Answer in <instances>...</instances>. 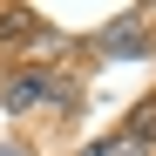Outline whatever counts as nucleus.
Listing matches in <instances>:
<instances>
[{
  "instance_id": "nucleus-1",
  "label": "nucleus",
  "mask_w": 156,
  "mask_h": 156,
  "mask_svg": "<svg viewBox=\"0 0 156 156\" xmlns=\"http://www.w3.org/2000/svg\"><path fill=\"white\" fill-rule=\"evenodd\" d=\"M41 95H55V75H20V82L7 88V102H14V109H27V102H41Z\"/></svg>"
},
{
  "instance_id": "nucleus-3",
  "label": "nucleus",
  "mask_w": 156,
  "mask_h": 156,
  "mask_svg": "<svg viewBox=\"0 0 156 156\" xmlns=\"http://www.w3.org/2000/svg\"><path fill=\"white\" fill-rule=\"evenodd\" d=\"M0 156H20V149H0Z\"/></svg>"
},
{
  "instance_id": "nucleus-2",
  "label": "nucleus",
  "mask_w": 156,
  "mask_h": 156,
  "mask_svg": "<svg viewBox=\"0 0 156 156\" xmlns=\"http://www.w3.org/2000/svg\"><path fill=\"white\" fill-rule=\"evenodd\" d=\"M88 156H149V149H143V143H129V136H109V143L88 149Z\"/></svg>"
}]
</instances>
